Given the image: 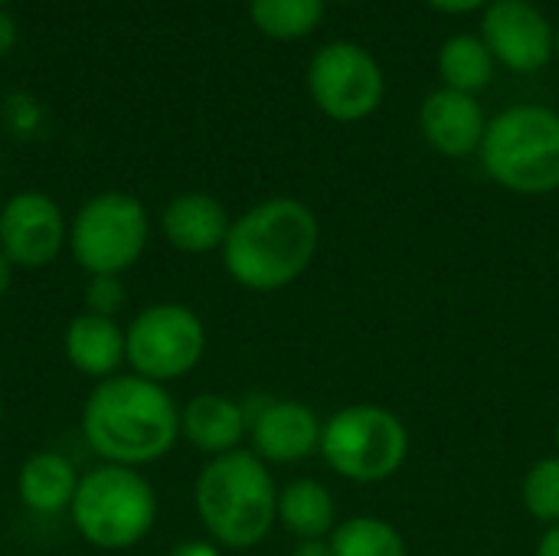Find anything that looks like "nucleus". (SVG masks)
Instances as JSON below:
<instances>
[{"instance_id":"obj_1","label":"nucleus","mask_w":559,"mask_h":556,"mask_svg":"<svg viewBox=\"0 0 559 556\" xmlns=\"http://www.w3.org/2000/svg\"><path fill=\"white\" fill-rule=\"evenodd\" d=\"M79 429L98 462L147 469L177 449L180 406L167 387L124 370L88 390Z\"/></svg>"},{"instance_id":"obj_2","label":"nucleus","mask_w":559,"mask_h":556,"mask_svg":"<svg viewBox=\"0 0 559 556\" xmlns=\"http://www.w3.org/2000/svg\"><path fill=\"white\" fill-rule=\"evenodd\" d=\"M321 223L295 197H269L229 226L219 249L226 275L246 292H282L298 282L318 256Z\"/></svg>"},{"instance_id":"obj_3","label":"nucleus","mask_w":559,"mask_h":556,"mask_svg":"<svg viewBox=\"0 0 559 556\" xmlns=\"http://www.w3.org/2000/svg\"><path fill=\"white\" fill-rule=\"evenodd\" d=\"M193 508L219 551H252L278 524V488L255 452L236 449L206 459L193 482Z\"/></svg>"},{"instance_id":"obj_4","label":"nucleus","mask_w":559,"mask_h":556,"mask_svg":"<svg viewBox=\"0 0 559 556\" xmlns=\"http://www.w3.org/2000/svg\"><path fill=\"white\" fill-rule=\"evenodd\" d=\"M69 518L88 547L124 554L151 537L157 524V492L141 469L98 462L82 472Z\"/></svg>"},{"instance_id":"obj_5","label":"nucleus","mask_w":559,"mask_h":556,"mask_svg":"<svg viewBox=\"0 0 559 556\" xmlns=\"http://www.w3.org/2000/svg\"><path fill=\"white\" fill-rule=\"evenodd\" d=\"M478 157L485 174L518 197L554 193L559 190V111L534 102L498 111L488 118Z\"/></svg>"},{"instance_id":"obj_6","label":"nucleus","mask_w":559,"mask_h":556,"mask_svg":"<svg viewBox=\"0 0 559 556\" xmlns=\"http://www.w3.org/2000/svg\"><path fill=\"white\" fill-rule=\"evenodd\" d=\"M318 452L334 475L357 485H380L406 465L409 429L393 410L357 403L324 419Z\"/></svg>"},{"instance_id":"obj_7","label":"nucleus","mask_w":559,"mask_h":556,"mask_svg":"<svg viewBox=\"0 0 559 556\" xmlns=\"http://www.w3.org/2000/svg\"><path fill=\"white\" fill-rule=\"evenodd\" d=\"M151 242L147 206L124 190H105L88 197L69 220V256L88 275L131 272Z\"/></svg>"},{"instance_id":"obj_8","label":"nucleus","mask_w":559,"mask_h":556,"mask_svg":"<svg viewBox=\"0 0 559 556\" xmlns=\"http://www.w3.org/2000/svg\"><path fill=\"white\" fill-rule=\"evenodd\" d=\"M124 344L128 370L167 387L200 367L206 354V324L190 305L157 301L128 321Z\"/></svg>"},{"instance_id":"obj_9","label":"nucleus","mask_w":559,"mask_h":556,"mask_svg":"<svg viewBox=\"0 0 559 556\" xmlns=\"http://www.w3.org/2000/svg\"><path fill=\"white\" fill-rule=\"evenodd\" d=\"M308 95L318 111L337 125H357L377 115L386 98V75L377 56L350 39H331L308 62Z\"/></svg>"},{"instance_id":"obj_10","label":"nucleus","mask_w":559,"mask_h":556,"mask_svg":"<svg viewBox=\"0 0 559 556\" xmlns=\"http://www.w3.org/2000/svg\"><path fill=\"white\" fill-rule=\"evenodd\" d=\"M69 246V220L43 190H20L0 206V252L13 269L39 272Z\"/></svg>"},{"instance_id":"obj_11","label":"nucleus","mask_w":559,"mask_h":556,"mask_svg":"<svg viewBox=\"0 0 559 556\" xmlns=\"http://www.w3.org/2000/svg\"><path fill=\"white\" fill-rule=\"evenodd\" d=\"M495 62L518 75H534L557 56L554 23L534 0H491L481 10V33Z\"/></svg>"},{"instance_id":"obj_12","label":"nucleus","mask_w":559,"mask_h":556,"mask_svg":"<svg viewBox=\"0 0 559 556\" xmlns=\"http://www.w3.org/2000/svg\"><path fill=\"white\" fill-rule=\"evenodd\" d=\"M321 419L298 400H269L249 413L252 452L265 465H295L321 449Z\"/></svg>"},{"instance_id":"obj_13","label":"nucleus","mask_w":559,"mask_h":556,"mask_svg":"<svg viewBox=\"0 0 559 556\" xmlns=\"http://www.w3.org/2000/svg\"><path fill=\"white\" fill-rule=\"evenodd\" d=\"M419 131L432 151H439L442 157L462 161L481 151L488 115L478 95H465V92L439 85L419 105Z\"/></svg>"},{"instance_id":"obj_14","label":"nucleus","mask_w":559,"mask_h":556,"mask_svg":"<svg viewBox=\"0 0 559 556\" xmlns=\"http://www.w3.org/2000/svg\"><path fill=\"white\" fill-rule=\"evenodd\" d=\"M62 354H66V364L75 374L88 377L92 383L118 377L128 367L124 328L118 324V318L79 311L69 318V324L62 331Z\"/></svg>"},{"instance_id":"obj_15","label":"nucleus","mask_w":559,"mask_h":556,"mask_svg":"<svg viewBox=\"0 0 559 556\" xmlns=\"http://www.w3.org/2000/svg\"><path fill=\"white\" fill-rule=\"evenodd\" d=\"M229 226L233 220L226 206L213 193H200V190L177 193L160 210V236L167 239L170 249L183 256L219 252L229 236Z\"/></svg>"},{"instance_id":"obj_16","label":"nucleus","mask_w":559,"mask_h":556,"mask_svg":"<svg viewBox=\"0 0 559 556\" xmlns=\"http://www.w3.org/2000/svg\"><path fill=\"white\" fill-rule=\"evenodd\" d=\"M249 436V410L226 393H197L180 406V439L206 459L229 456Z\"/></svg>"},{"instance_id":"obj_17","label":"nucleus","mask_w":559,"mask_h":556,"mask_svg":"<svg viewBox=\"0 0 559 556\" xmlns=\"http://www.w3.org/2000/svg\"><path fill=\"white\" fill-rule=\"evenodd\" d=\"M82 472L56 449H39L23 459L16 472V495L33 514H69Z\"/></svg>"},{"instance_id":"obj_18","label":"nucleus","mask_w":559,"mask_h":556,"mask_svg":"<svg viewBox=\"0 0 559 556\" xmlns=\"http://www.w3.org/2000/svg\"><path fill=\"white\" fill-rule=\"evenodd\" d=\"M278 524L298 541H328L337 528L334 495L314 478H295L278 492Z\"/></svg>"},{"instance_id":"obj_19","label":"nucleus","mask_w":559,"mask_h":556,"mask_svg":"<svg viewBox=\"0 0 559 556\" xmlns=\"http://www.w3.org/2000/svg\"><path fill=\"white\" fill-rule=\"evenodd\" d=\"M439 66V79L445 88L465 92V95H478L481 88H488L495 82L498 62L491 56V49L485 46V39L478 33H455L439 46L436 56Z\"/></svg>"},{"instance_id":"obj_20","label":"nucleus","mask_w":559,"mask_h":556,"mask_svg":"<svg viewBox=\"0 0 559 556\" xmlns=\"http://www.w3.org/2000/svg\"><path fill=\"white\" fill-rule=\"evenodd\" d=\"M328 0H249L252 26L278 43L311 36L324 20Z\"/></svg>"},{"instance_id":"obj_21","label":"nucleus","mask_w":559,"mask_h":556,"mask_svg":"<svg viewBox=\"0 0 559 556\" xmlns=\"http://www.w3.org/2000/svg\"><path fill=\"white\" fill-rule=\"evenodd\" d=\"M328 544L334 556H409L403 534L390 521L370 514L341 521L331 531Z\"/></svg>"},{"instance_id":"obj_22","label":"nucleus","mask_w":559,"mask_h":556,"mask_svg":"<svg viewBox=\"0 0 559 556\" xmlns=\"http://www.w3.org/2000/svg\"><path fill=\"white\" fill-rule=\"evenodd\" d=\"M521 501L527 514L540 524H559V456L540 459L531 465L521 485Z\"/></svg>"},{"instance_id":"obj_23","label":"nucleus","mask_w":559,"mask_h":556,"mask_svg":"<svg viewBox=\"0 0 559 556\" xmlns=\"http://www.w3.org/2000/svg\"><path fill=\"white\" fill-rule=\"evenodd\" d=\"M124 308V285L118 275H98L88 279L85 288V311H95L102 318H118Z\"/></svg>"},{"instance_id":"obj_24","label":"nucleus","mask_w":559,"mask_h":556,"mask_svg":"<svg viewBox=\"0 0 559 556\" xmlns=\"http://www.w3.org/2000/svg\"><path fill=\"white\" fill-rule=\"evenodd\" d=\"M432 10L449 13V16H465V13H481L491 0H426Z\"/></svg>"},{"instance_id":"obj_25","label":"nucleus","mask_w":559,"mask_h":556,"mask_svg":"<svg viewBox=\"0 0 559 556\" xmlns=\"http://www.w3.org/2000/svg\"><path fill=\"white\" fill-rule=\"evenodd\" d=\"M167 556H223V551L213 541H183Z\"/></svg>"},{"instance_id":"obj_26","label":"nucleus","mask_w":559,"mask_h":556,"mask_svg":"<svg viewBox=\"0 0 559 556\" xmlns=\"http://www.w3.org/2000/svg\"><path fill=\"white\" fill-rule=\"evenodd\" d=\"M13 43H16V20L7 10H0V56H7Z\"/></svg>"},{"instance_id":"obj_27","label":"nucleus","mask_w":559,"mask_h":556,"mask_svg":"<svg viewBox=\"0 0 559 556\" xmlns=\"http://www.w3.org/2000/svg\"><path fill=\"white\" fill-rule=\"evenodd\" d=\"M292 556H334L328 541H298V547L292 551Z\"/></svg>"},{"instance_id":"obj_28","label":"nucleus","mask_w":559,"mask_h":556,"mask_svg":"<svg viewBox=\"0 0 559 556\" xmlns=\"http://www.w3.org/2000/svg\"><path fill=\"white\" fill-rule=\"evenodd\" d=\"M537 556H559V524L544 531V537L537 544Z\"/></svg>"},{"instance_id":"obj_29","label":"nucleus","mask_w":559,"mask_h":556,"mask_svg":"<svg viewBox=\"0 0 559 556\" xmlns=\"http://www.w3.org/2000/svg\"><path fill=\"white\" fill-rule=\"evenodd\" d=\"M13 275H16V269H13V262L0 252V298L13 288Z\"/></svg>"},{"instance_id":"obj_30","label":"nucleus","mask_w":559,"mask_h":556,"mask_svg":"<svg viewBox=\"0 0 559 556\" xmlns=\"http://www.w3.org/2000/svg\"><path fill=\"white\" fill-rule=\"evenodd\" d=\"M554 46H557V56H559V23H554Z\"/></svg>"},{"instance_id":"obj_31","label":"nucleus","mask_w":559,"mask_h":556,"mask_svg":"<svg viewBox=\"0 0 559 556\" xmlns=\"http://www.w3.org/2000/svg\"><path fill=\"white\" fill-rule=\"evenodd\" d=\"M554 439H557V449H559V423H557V433H554Z\"/></svg>"},{"instance_id":"obj_32","label":"nucleus","mask_w":559,"mask_h":556,"mask_svg":"<svg viewBox=\"0 0 559 556\" xmlns=\"http://www.w3.org/2000/svg\"><path fill=\"white\" fill-rule=\"evenodd\" d=\"M334 3H357V0H334Z\"/></svg>"},{"instance_id":"obj_33","label":"nucleus","mask_w":559,"mask_h":556,"mask_svg":"<svg viewBox=\"0 0 559 556\" xmlns=\"http://www.w3.org/2000/svg\"><path fill=\"white\" fill-rule=\"evenodd\" d=\"M0 419H3V400H0Z\"/></svg>"},{"instance_id":"obj_34","label":"nucleus","mask_w":559,"mask_h":556,"mask_svg":"<svg viewBox=\"0 0 559 556\" xmlns=\"http://www.w3.org/2000/svg\"><path fill=\"white\" fill-rule=\"evenodd\" d=\"M3 3H10V0H0V10H3Z\"/></svg>"},{"instance_id":"obj_35","label":"nucleus","mask_w":559,"mask_h":556,"mask_svg":"<svg viewBox=\"0 0 559 556\" xmlns=\"http://www.w3.org/2000/svg\"><path fill=\"white\" fill-rule=\"evenodd\" d=\"M557 265H559V252H557Z\"/></svg>"}]
</instances>
